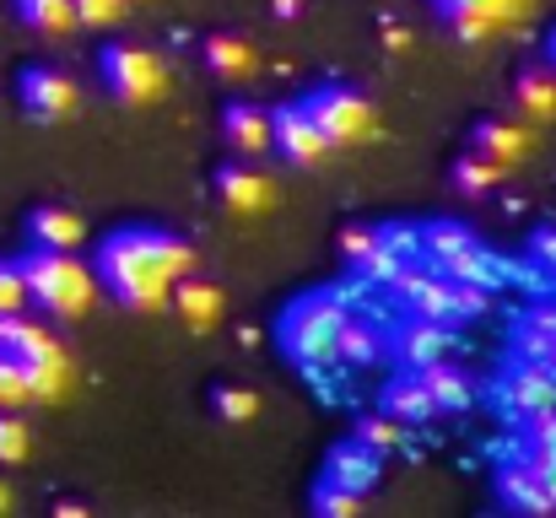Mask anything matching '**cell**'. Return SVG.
<instances>
[{"label":"cell","mask_w":556,"mask_h":518,"mask_svg":"<svg viewBox=\"0 0 556 518\" xmlns=\"http://www.w3.org/2000/svg\"><path fill=\"white\" fill-rule=\"evenodd\" d=\"M222 141L232 147V157H270V109L254 103V98H232L222 109Z\"/></svg>","instance_id":"cell-14"},{"label":"cell","mask_w":556,"mask_h":518,"mask_svg":"<svg viewBox=\"0 0 556 518\" xmlns=\"http://www.w3.org/2000/svg\"><path fill=\"white\" fill-rule=\"evenodd\" d=\"M0 314H27V281L16 260H0Z\"/></svg>","instance_id":"cell-32"},{"label":"cell","mask_w":556,"mask_h":518,"mask_svg":"<svg viewBox=\"0 0 556 518\" xmlns=\"http://www.w3.org/2000/svg\"><path fill=\"white\" fill-rule=\"evenodd\" d=\"M270 16L276 22H298L303 16V0H270Z\"/></svg>","instance_id":"cell-37"},{"label":"cell","mask_w":556,"mask_h":518,"mask_svg":"<svg viewBox=\"0 0 556 518\" xmlns=\"http://www.w3.org/2000/svg\"><path fill=\"white\" fill-rule=\"evenodd\" d=\"M308 508L319 518H357L368 508V497H363V492H346V487H336V481H314Z\"/></svg>","instance_id":"cell-28"},{"label":"cell","mask_w":556,"mask_h":518,"mask_svg":"<svg viewBox=\"0 0 556 518\" xmlns=\"http://www.w3.org/2000/svg\"><path fill=\"white\" fill-rule=\"evenodd\" d=\"M497 405L525 421V416H541V410H556V367L552 362H530V356H514L497 378Z\"/></svg>","instance_id":"cell-10"},{"label":"cell","mask_w":556,"mask_h":518,"mask_svg":"<svg viewBox=\"0 0 556 518\" xmlns=\"http://www.w3.org/2000/svg\"><path fill=\"white\" fill-rule=\"evenodd\" d=\"M71 5H76V27H114L130 0H71Z\"/></svg>","instance_id":"cell-33"},{"label":"cell","mask_w":556,"mask_h":518,"mask_svg":"<svg viewBox=\"0 0 556 518\" xmlns=\"http://www.w3.org/2000/svg\"><path fill=\"white\" fill-rule=\"evenodd\" d=\"M410 372H421V383H427V394H432L438 410H465L476 400V383H470L465 367H454V356H443L432 367H410Z\"/></svg>","instance_id":"cell-22"},{"label":"cell","mask_w":556,"mask_h":518,"mask_svg":"<svg viewBox=\"0 0 556 518\" xmlns=\"http://www.w3.org/2000/svg\"><path fill=\"white\" fill-rule=\"evenodd\" d=\"M0 514H11V487L0 481Z\"/></svg>","instance_id":"cell-41"},{"label":"cell","mask_w":556,"mask_h":518,"mask_svg":"<svg viewBox=\"0 0 556 518\" xmlns=\"http://www.w3.org/2000/svg\"><path fill=\"white\" fill-rule=\"evenodd\" d=\"M546 65L556 71V22H552V33H546Z\"/></svg>","instance_id":"cell-40"},{"label":"cell","mask_w":556,"mask_h":518,"mask_svg":"<svg viewBox=\"0 0 556 518\" xmlns=\"http://www.w3.org/2000/svg\"><path fill=\"white\" fill-rule=\"evenodd\" d=\"M383 351H394L400 367H432V362L454 356V336H448L443 319H421V314H410V319L383 341Z\"/></svg>","instance_id":"cell-15"},{"label":"cell","mask_w":556,"mask_h":518,"mask_svg":"<svg viewBox=\"0 0 556 518\" xmlns=\"http://www.w3.org/2000/svg\"><path fill=\"white\" fill-rule=\"evenodd\" d=\"M98 76H103L109 98L125 103V109L157 103V98L168 92V71H163V60H157L147 43H103Z\"/></svg>","instance_id":"cell-6"},{"label":"cell","mask_w":556,"mask_h":518,"mask_svg":"<svg viewBox=\"0 0 556 518\" xmlns=\"http://www.w3.org/2000/svg\"><path fill=\"white\" fill-rule=\"evenodd\" d=\"M470 152L492 157L497 168H519L525 152H530V130L519 119H476L470 130Z\"/></svg>","instance_id":"cell-19"},{"label":"cell","mask_w":556,"mask_h":518,"mask_svg":"<svg viewBox=\"0 0 556 518\" xmlns=\"http://www.w3.org/2000/svg\"><path fill=\"white\" fill-rule=\"evenodd\" d=\"M378 238H383L378 222H352V227L341 232V260H346L352 270H368V260L378 254Z\"/></svg>","instance_id":"cell-30"},{"label":"cell","mask_w":556,"mask_h":518,"mask_svg":"<svg viewBox=\"0 0 556 518\" xmlns=\"http://www.w3.org/2000/svg\"><path fill=\"white\" fill-rule=\"evenodd\" d=\"M378 410H389L400 427H416V421H427V416H438V405H432V394H427V383H421V372H400V378H389L383 383V394H378Z\"/></svg>","instance_id":"cell-20"},{"label":"cell","mask_w":556,"mask_h":518,"mask_svg":"<svg viewBox=\"0 0 556 518\" xmlns=\"http://www.w3.org/2000/svg\"><path fill=\"white\" fill-rule=\"evenodd\" d=\"M519 459H530L541 476H552V481H556V410L525 416V432H519Z\"/></svg>","instance_id":"cell-23"},{"label":"cell","mask_w":556,"mask_h":518,"mask_svg":"<svg viewBox=\"0 0 556 518\" xmlns=\"http://www.w3.org/2000/svg\"><path fill=\"white\" fill-rule=\"evenodd\" d=\"M383 38H389V49H405V27H400V22H389Z\"/></svg>","instance_id":"cell-38"},{"label":"cell","mask_w":556,"mask_h":518,"mask_svg":"<svg viewBox=\"0 0 556 518\" xmlns=\"http://www.w3.org/2000/svg\"><path fill=\"white\" fill-rule=\"evenodd\" d=\"M432 11L443 22H459V16H486L492 22V0H432Z\"/></svg>","instance_id":"cell-35"},{"label":"cell","mask_w":556,"mask_h":518,"mask_svg":"<svg viewBox=\"0 0 556 518\" xmlns=\"http://www.w3.org/2000/svg\"><path fill=\"white\" fill-rule=\"evenodd\" d=\"M503 173H508V168H497L492 157H481V152H465V157L454 163V189H459L465 200H486V194L503 184Z\"/></svg>","instance_id":"cell-25"},{"label":"cell","mask_w":556,"mask_h":518,"mask_svg":"<svg viewBox=\"0 0 556 518\" xmlns=\"http://www.w3.org/2000/svg\"><path fill=\"white\" fill-rule=\"evenodd\" d=\"M92 276L130 314H157V308H168V292H174V276H168V265L157 254V227H114V232H103L98 254H92Z\"/></svg>","instance_id":"cell-1"},{"label":"cell","mask_w":556,"mask_h":518,"mask_svg":"<svg viewBox=\"0 0 556 518\" xmlns=\"http://www.w3.org/2000/svg\"><path fill=\"white\" fill-rule=\"evenodd\" d=\"M530 254H535L546 270H556V227H541V232L530 238Z\"/></svg>","instance_id":"cell-36"},{"label":"cell","mask_w":556,"mask_h":518,"mask_svg":"<svg viewBox=\"0 0 556 518\" xmlns=\"http://www.w3.org/2000/svg\"><path fill=\"white\" fill-rule=\"evenodd\" d=\"M270 152L287 168H319L330 157V136L314 125V114H308L303 98H287V103L270 109Z\"/></svg>","instance_id":"cell-9"},{"label":"cell","mask_w":556,"mask_h":518,"mask_svg":"<svg viewBox=\"0 0 556 518\" xmlns=\"http://www.w3.org/2000/svg\"><path fill=\"white\" fill-rule=\"evenodd\" d=\"M514 109L519 119H556V71L552 65H525L514 76Z\"/></svg>","instance_id":"cell-21"},{"label":"cell","mask_w":556,"mask_h":518,"mask_svg":"<svg viewBox=\"0 0 556 518\" xmlns=\"http://www.w3.org/2000/svg\"><path fill=\"white\" fill-rule=\"evenodd\" d=\"M27 281V303H38L49 319H81L98 303V276L92 265L76 260V249H33L16 260Z\"/></svg>","instance_id":"cell-2"},{"label":"cell","mask_w":556,"mask_h":518,"mask_svg":"<svg viewBox=\"0 0 556 518\" xmlns=\"http://www.w3.org/2000/svg\"><path fill=\"white\" fill-rule=\"evenodd\" d=\"M346 319H352V308L341 303V292H303L276 314V345L298 367H325V362H336V341H341Z\"/></svg>","instance_id":"cell-3"},{"label":"cell","mask_w":556,"mask_h":518,"mask_svg":"<svg viewBox=\"0 0 556 518\" xmlns=\"http://www.w3.org/2000/svg\"><path fill=\"white\" fill-rule=\"evenodd\" d=\"M303 103H308L314 125L330 136V147H363V141H372V130H378L372 103L357 87H346V81H319V87L303 92Z\"/></svg>","instance_id":"cell-7"},{"label":"cell","mask_w":556,"mask_h":518,"mask_svg":"<svg viewBox=\"0 0 556 518\" xmlns=\"http://www.w3.org/2000/svg\"><path fill=\"white\" fill-rule=\"evenodd\" d=\"M357 438L378 448V454H389V448H400V421L383 410V416H368V421H357Z\"/></svg>","instance_id":"cell-34"},{"label":"cell","mask_w":556,"mask_h":518,"mask_svg":"<svg viewBox=\"0 0 556 518\" xmlns=\"http://www.w3.org/2000/svg\"><path fill=\"white\" fill-rule=\"evenodd\" d=\"M319 481H336V487H346V492L372 497V492H378V481H383V454L368 448L363 438H346V443H336V448L325 454Z\"/></svg>","instance_id":"cell-13"},{"label":"cell","mask_w":556,"mask_h":518,"mask_svg":"<svg viewBox=\"0 0 556 518\" xmlns=\"http://www.w3.org/2000/svg\"><path fill=\"white\" fill-rule=\"evenodd\" d=\"M552 298H556V270H552Z\"/></svg>","instance_id":"cell-42"},{"label":"cell","mask_w":556,"mask_h":518,"mask_svg":"<svg viewBox=\"0 0 556 518\" xmlns=\"http://www.w3.org/2000/svg\"><path fill=\"white\" fill-rule=\"evenodd\" d=\"M492 487H497V503H503L508 514H556V481L541 476V470H535L530 459H519V454L497 465Z\"/></svg>","instance_id":"cell-11"},{"label":"cell","mask_w":556,"mask_h":518,"mask_svg":"<svg viewBox=\"0 0 556 518\" xmlns=\"http://www.w3.org/2000/svg\"><path fill=\"white\" fill-rule=\"evenodd\" d=\"M383 287L394 292V303H400L405 314H421V319L459 325V319H481V314H486V287H476V281H454V276L432 270L427 260L400 265Z\"/></svg>","instance_id":"cell-4"},{"label":"cell","mask_w":556,"mask_h":518,"mask_svg":"<svg viewBox=\"0 0 556 518\" xmlns=\"http://www.w3.org/2000/svg\"><path fill=\"white\" fill-rule=\"evenodd\" d=\"M211 194H216V205L232 211V216H260V211L270 205V178L260 173V163L232 157V163H222V168L211 173Z\"/></svg>","instance_id":"cell-12"},{"label":"cell","mask_w":556,"mask_h":518,"mask_svg":"<svg viewBox=\"0 0 556 518\" xmlns=\"http://www.w3.org/2000/svg\"><path fill=\"white\" fill-rule=\"evenodd\" d=\"M22 405H33V372L22 356L0 351V410H22Z\"/></svg>","instance_id":"cell-29"},{"label":"cell","mask_w":556,"mask_h":518,"mask_svg":"<svg viewBox=\"0 0 556 518\" xmlns=\"http://www.w3.org/2000/svg\"><path fill=\"white\" fill-rule=\"evenodd\" d=\"M378 351H383V330H378V325H368V319H346V325H341L336 362H352V367H363V362H378Z\"/></svg>","instance_id":"cell-26"},{"label":"cell","mask_w":556,"mask_h":518,"mask_svg":"<svg viewBox=\"0 0 556 518\" xmlns=\"http://www.w3.org/2000/svg\"><path fill=\"white\" fill-rule=\"evenodd\" d=\"M54 514L60 518H87V503H54Z\"/></svg>","instance_id":"cell-39"},{"label":"cell","mask_w":556,"mask_h":518,"mask_svg":"<svg viewBox=\"0 0 556 518\" xmlns=\"http://www.w3.org/2000/svg\"><path fill=\"white\" fill-rule=\"evenodd\" d=\"M416 260H427L432 270H443V276H454V281H476V287H497L503 281V265H497V254L465 227V222H427L421 232H416Z\"/></svg>","instance_id":"cell-5"},{"label":"cell","mask_w":556,"mask_h":518,"mask_svg":"<svg viewBox=\"0 0 556 518\" xmlns=\"http://www.w3.org/2000/svg\"><path fill=\"white\" fill-rule=\"evenodd\" d=\"M27 448H33V432H27L22 410H0V470L22 465V459H27Z\"/></svg>","instance_id":"cell-31"},{"label":"cell","mask_w":556,"mask_h":518,"mask_svg":"<svg viewBox=\"0 0 556 518\" xmlns=\"http://www.w3.org/2000/svg\"><path fill=\"white\" fill-rule=\"evenodd\" d=\"M22 232H27L33 249H81L87 222H81L71 205H33L27 222H22Z\"/></svg>","instance_id":"cell-18"},{"label":"cell","mask_w":556,"mask_h":518,"mask_svg":"<svg viewBox=\"0 0 556 518\" xmlns=\"http://www.w3.org/2000/svg\"><path fill=\"white\" fill-rule=\"evenodd\" d=\"M200 65H205L216 81H249V76L260 71V54H254V43L238 38V33H205Z\"/></svg>","instance_id":"cell-17"},{"label":"cell","mask_w":556,"mask_h":518,"mask_svg":"<svg viewBox=\"0 0 556 518\" xmlns=\"http://www.w3.org/2000/svg\"><path fill=\"white\" fill-rule=\"evenodd\" d=\"M11 11H16L22 27H33L43 38H60V33L76 27V5L71 0H11Z\"/></svg>","instance_id":"cell-24"},{"label":"cell","mask_w":556,"mask_h":518,"mask_svg":"<svg viewBox=\"0 0 556 518\" xmlns=\"http://www.w3.org/2000/svg\"><path fill=\"white\" fill-rule=\"evenodd\" d=\"M168 308L185 319L189 330H216L222 325V314H227V298H222V287L216 281H205V276H179L174 281V292H168Z\"/></svg>","instance_id":"cell-16"},{"label":"cell","mask_w":556,"mask_h":518,"mask_svg":"<svg viewBox=\"0 0 556 518\" xmlns=\"http://www.w3.org/2000/svg\"><path fill=\"white\" fill-rule=\"evenodd\" d=\"M211 410H216V421H227V427H249V421L260 416V394L243 389V383H216V389H211Z\"/></svg>","instance_id":"cell-27"},{"label":"cell","mask_w":556,"mask_h":518,"mask_svg":"<svg viewBox=\"0 0 556 518\" xmlns=\"http://www.w3.org/2000/svg\"><path fill=\"white\" fill-rule=\"evenodd\" d=\"M16 103H22L27 119L60 125V119H71V114L81 109V87H76V76L60 71V65H22V71H16Z\"/></svg>","instance_id":"cell-8"}]
</instances>
